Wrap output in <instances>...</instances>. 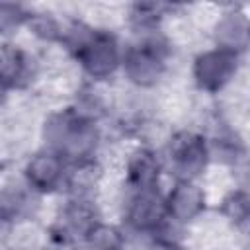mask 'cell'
Here are the masks:
<instances>
[{
    "label": "cell",
    "mask_w": 250,
    "mask_h": 250,
    "mask_svg": "<svg viewBox=\"0 0 250 250\" xmlns=\"http://www.w3.org/2000/svg\"><path fill=\"white\" fill-rule=\"evenodd\" d=\"M164 203L168 219L182 227L203 215L207 209V195L197 180H176L164 193Z\"/></svg>",
    "instance_id": "9c48e42d"
},
{
    "label": "cell",
    "mask_w": 250,
    "mask_h": 250,
    "mask_svg": "<svg viewBox=\"0 0 250 250\" xmlns=\"http://www.w3.org/2000/svg\"><path fill=\"white\" fill-rule=\"evenodd\" d=\"M164 172V162L152 146H137L125 164V182L131 191L156 189Z\"/></svg>",
    "instance_id": "30bf717a"
},
{
    "label": "cell",
    "mask_w": 250,
    "mask_h": 250,
    "mask_svg": "<svg viewBox=\"0 0 250 250\" xmlns=\"http://www.w3.org/2000/svg\"><path fill=\"white\" fill-rule=\"evenodd\" d=\"M33 76V61L29 53L16 45V43H4L0 45V82L8 88H21L25 86Z\"/></svg>",
    "instance_id": "8fae6325"
},
{
    "label": "cell",
    "mask_w": 250,
    "mask_h": 250,
    "mask_svg": "<svg viewBox=\"0 0 250 250\" xmlns=\"http://www.w3.org/2000/svg\"><path fill=\"white\" fill-rule=\"evenodd\" d=\"M213 39L215 47L242 57L248 47V18L238 10L225 12L213 27Z\"/></svg>",
    "instance_id": "7c38bea8"
},
{
    "label": "cell",
    "mask_w": 250,
    "mask_h": 250,
    "mask_svg": "<svg viewBox=\"0 0 250 250\" xmlns=\"http://www.w3.org/2000/svg\"><path fill=\"white\" fill-rule=\"evenodd\" d=\"M29 10L23 4L0 2V37H12L27 23Z\"/></svg>",
    "instance_id": "ac0fdd59"
},
{
    "label": "cell",
    "mask_w": 250,
    "mask_h": 250,
    "mask_svg": "<svg viewBox=\"0 0 250 250\" xmlns=\"http://www.w3.org/2000/svg\"><path fill=\"white\" fill-rule=\"evenodd\" d=\"M166 158L176 180H197L211 160L209 139L199 131L180 129L168 139Z\"/></svg>",
    "instance_id": "277c9868"
},
{
    "label": "cell",
    "mask_w": 250,
    "mask_h": 250,
    "mask_svg": "<svg viewBox=\"0 0 250 250\" xmlns=\"http://www.w3.org/2000/svg\"><path fill=\"white\" fill-rule=\"evenodd\" d=\"M8 92H10V90H8V88H6V86L0 82V105L6 102V98H8Z\"/></svg>",
    "instance_id": "ffe728a7"
},
{
    "label": "cell",
    "mask_w": 250,
    "mask_h": 250,
    "mask_svg": "<svg viewBox=\"0 0 250 250\" xmlns=\"http://www.w3.org/2000/svg\"><path fill=\"white\" fill-rule=\"evenodd\" d=\"M61 45L72 55L92 82L109 80L121 70L123 47L107 29H98L84 21H72L64 27Z\"/></svg>",
    "instance_id": "6da1fadb"
},
{
    "label": "cell",
    "mask_w": 250,
    "mask_h": 250,
    "mask_svg": "<svg viewBox=\"0 0 250 250\" xmlns=\"http://www.w3.org/2000/svg\"><path fill=\"white\" fill-rule=\"evenodd\" d=\"M166 221L168 215L164 193L158 188L146 191H131L125 205V223L129 229L143 234H154Z\"/></svg>",
    "instance_id": "ba28073f"
},
{
    "label": "cell",
    "mask_w": 250,
    "mask_h": 250,
    "mask_svg": "<svg viewBox=\"0 0 250 250\" xmlns=\"http://www.w3.org/2000/svg\"><path fill=\"white\" fill-rule=\"evenodd\" d=\"M100 221L102 219L98 215V209L90 197H68L51 229L53 240L62 246L84 242L88 232Z\"/></svg>",
    "instance_id": "8992f818"
},
{
    "label": "cell",
    "mask_w": 250,
    "mask_h": 250,
    "mask_svg": "<svg viewBox=\"0 0 250 250\" xmlns=\"http://www.w3.org/2000/svg\"><path fill=\"white\" fill-rule=\"evenodd\" d=\"M84 244L88 246V250H125L127 238L119 227L100 221L88 232Z\"/></svg>",
    "instance_id": "9a60e30c"
},
{
    "label": "cell",
    "mask_w": 250,
    "mask_h": 250,
    "mask_svg": "<svg viewBox=\"0 0 250 250\" xmlns=\"http://www.w3.org/2000/svg\"><path fill=\"white\" fill-rule=\"evenodd\" d=\"M170 45L160 33L139 37L137 43L123 47V76L137 88H154L166 72Z\"/></svg>",
    "instance_id": "3957f363"
},
{
    "label": "cell",
    "mask_w": 250,
    "mask_h": 250,
    "mask_svg": "<svg viewBox=\"0 0 250 250\" xmlns=\"http://www.w3.org/2000/svg\"><path fill=\"white\" fill-rule=\"evenodd\" d=\"M221 215L232 223L234 227H242L248 223L250 217V197L248 191L242 188H234L230 189L223 201H221Z\"/></svg>",
    "instance_id": "e0dca14e"
},
{
    "label": "cell",
    "mask_w": 250,
    "mask_h": 250,
    "mask_svg": "<svg viewBox=\"0 0 250 250\" xmlns=\"http://www.w3.org/2000/svg\"><path fill=\"white\" fill-rule=\"evenodd\" d=\"M148 250H184V246L176 240H162V238H152V244Z\"/></svg>",
    "instance_id": "d6986e66"
},
{
    "label": "cell",
    "mask_w": 250,
    "mask_h": 250,
    "mask_svg": "<svg viewBox=\"0 0 250 250\" xmlns=\"http://www.w3.org/2000/svg\"><path fill=\"white\" fill-rule=\"evenodd\" d=\"M238 66H240V55L219 47H211L207 51H201L193 59L191 76L201 92L217 94L236 76Z\"/></svg>",
    "instance_id": "5b68a950"
},
{
    "label": "cell",
    "mask_w": 250,
    "mask_h": 250,
    "mask_svg": "<svg viewBox=\"0 0 250 250\" xmlns=\"http://www.w3.org/2000/svg\"><path fill=\"white\" fill-rule=\"evenodd\" d=\"M45 148L61 154L66 164L96 158V148L100 143L98 123L78 115L70 105L55 111L47 117L43 125Z\"/></svg>",
    "instance_id": "7a4b0ae2"
},
{
    "label": "cell",
    "mask_w": 250,
    "mask_h": 250,
    "mask_svg": "<svg viewBox=\"0 0 250 250\" xmlns=\"http://www.w3.org/2000/svg\"><path fill=\"white\" fill-rule=\"evenodd\" d=\"M100 178H102V166L98 164L96 158L72 162L66 166L64 188L68 189L70 197H90L92 199V191L98 188Z\"/></svg>",
    "instance_id": "4fadbf2b"
},
{
    "label": "cell",
    "mask_w": 250,
    "mask_h": 250,
    "mask_svg": "<svg viewBox=\"0 0 250 250\" xmlns=\"http://www.w3.org/2000/svg\"><path fill=\"white\" fill-rule=\"evenodd\" d=\"M166 4H156V2H137L131 4L129 8V27L139 35L146 37L152 33H158V27L166 16Z\"/></svg>",
    "instance_id": "5bb4252c"
},
{
    "label": "cell",
    "mask_w": 250,
    "mask_h": 250,
    "mask_svg": "<svg viewBox=\"0 0 250 250\" xmlns=\"http://www.w3.org/2000/svg\"><path fill=\"white\" fill-rule=\"evenodd\" d=\"M66 166L68 164L61 154L51 148H41L33 152L23 166L25 186L35 193H53L64 188Z\"/></svg>",
    "instance_id": "52a82bcc"
},
{
    "label": "cell",
    "mask_w": 250,
    "mask_h": 250,
    "mask_svg": "<svg viewBox=\"0 0 250 250\" xmlns=\"http://www.w3.org/2000/svg\"><path fill=\"white\" fill-rule=\"evenodd\" d=\"M25 29H27L33 37H37L39 41H45V43H61L64 25H62L53 14L29 10Z\"/></svg>",
    "instance_id": "2e32d148"
}]
</instances>
